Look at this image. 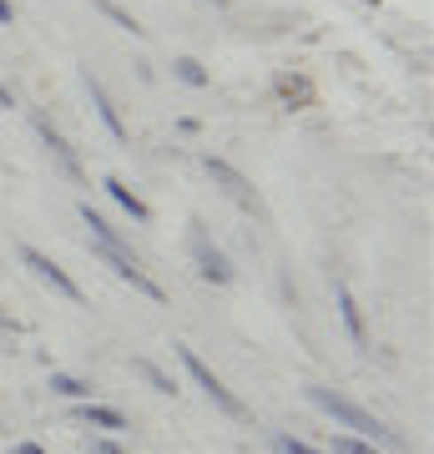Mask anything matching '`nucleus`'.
I'll return each instance as SVG.
<instances>
[{
  "instance_id": "nucleus-1",
  "label": "nucleus",
  "mask_w": 434,
  "mask_h": 454,
  "mask_svg": "<svg viewBox=\"0 0 434 454\" xmlns=\"http://www.w3.org/2000/svg\"><path fill=\"white\" fill-rule=\"evenodd\" d=\"M308 399L323 409V414H334L343 429H354L359 439H379V444H399V434L394 429H384V424L374 419L369 409H359L354 399H343V394H334V389H308Z\"/></svg>"
},
{
  "instance_id": "nucleus-2",
  "label": "nucleus",
  "mask_w": 434,
  "mask_h": 454,
  "mask_svg": "<svg viewBox=\"0 0 434 454\" xmlns=\"http://www.w3.org/2000/svg\"><path fill=\"white\" fill-rule=\"evenodd\" d=\"M91 253H97V258H107V262H112V273L122 278V283H131V288H137V293H146L152 303H162V298H167V293H162V283H152V278L142 273V262L131 258V253H127V247H122V243H101V238H91Z\"/></svg>"
},
{
  "instance_id": "nucleus-3",
  "label": "nucleus",
  "mask_w": 434,
  "mask_h": 454,
  "mask_svg": "<svg viewBox=\"0 0 434 454\" xmlns=\"http://www.w3.org/2000/svg\"><path fill=\"white\" fill-rule=\"evenodd\" d=\"M178 354H182V369L193 373V379H197V389L208 394L212 404L223 409V414H233V419H248V409H242V399H238L233 389H223V379H217V373H212L208 364H202V358L193 354V348H178Z\"/></svg>"
},
{
  "instance_id": "nucleus-4",
  "label": "nucleus",
  "mask_w": 434,
  "mask_h": 454,
  "mask_svg": "<svg viewBox=\"0 0 434 454\" xmlns=\"http://www.w3.org/2000/svg\"><path fill=\"white\" fill-rule=\"evenodd\" d=\"M20 262H26V268H31V273L41 278V283H51V288L61 293V298L81 303V288H76V283H71V278L61 273V268H56V262L46 258V253H36V247H20Z\"/></svg>"
},
{
  "instance_id": "nucleus-5",
  "label": "nucleus",
  "mask_w": 434,
  "mask_h": 454,
  "mask_svg": "<svg viewBox=\"0 0 434 454\" xmlns=\"http://www.w3.org/2000/svg\"><path fill=\"white\" fill-rule=\"evenodd\" d=\"M193 258H197V273L208 278V283H233V262L202 238V227H193Z\"/></svg>"
},
{
  "instance_id": "nucleus-6",
  "label": "nucleus",
  "mask_w": 434,
  "mask_h": 454,
  "mask_svg": "<svg viewBox=\"0 0 434 454\" xmlns=\"http://www.w3.org/2000/svg\"><path fill=\"white\" fill-rule=\"evenodd\" d=\"M36 137H41V146H46L51 157H56V162H61V172L71 182H81V162H76V152H71V146H66V137L56 127H51L46 116H36Z\"/></svg>"
},
{
  "instance_id": "nucleus-7",
  "label": "nucleus",
  "mask_w": 434,
  "mask_h": 454,
  "mask_svg": "<svg viewBox=\"0 0 434 454\" xmlns=\"http://www.w3.org/2000/svg\"><path fill=\"white\" fill-rule=\"evenodd\" d=\"M208 172H212V182H223V192L233 197V202H242V207H257V192L248 187V177H242L238 167H227L223 157H208Z\"/></svg>"
},
{
  "instance_id": "nucleus-8",
  "label": "nucleus",
  "mask_w": 434,
  "mask_h": 454,
  "mask_svg": "<svg viewBox=\"0 0 434 454\" xmlns=\"http://www.w3.org/2000/svg\"><path fill=\"white\" fill-rule=\"evenodd\" d=\"M86 91H91V106H97L101 127L112 131L116 142H127V121L116 116V106H112V101H107V91H101V82H97V76H91V71H86Z\"/></svg>"
},
{
  "instance_id": "nucleus-9",
  "label": "nucleus",
  "mask_w": 434,
  "mask_h": 454,
  "mask_svg": "<svg viewBox=\"0 0 434 454\" xmlns=\"http://www.w3.org/2000/svg\"><path fill=\"white\" fill-rule=\"evenodd\" d=\"M334 298H338V313H343V328H349V339H354L359 348H364V343H369V333H364V313H359L354 293H349L343 283H338V288H334Z\"/></svg>"
},
{
  "instance_id": "nucleus-10",
  "label": "nucleus",
  "mask_w": 434,
  "mask_h": 454,
  "mask_svg": "<svg viewBox=\"0 0 434 454\" xmlns=\"http://www.w3.org/2000/svg\"><path fill=\"white\" fill-rule=\"evenodd\" d=\"M76 419L91 424V429H112V434H122V429H127V414H122V409H107V404H81Z\"/></svg>"
},
{
  "instance_id": "nucleus-11",
  "label": "nucleus",
  "mask_w": 434,
  "mask_h": 454,
  "mask_svg": "<svg viewBox=\"0 0 434 454\" xmlns=\"http://www.w3.org/2000/svg\"><path fill=\"white\" fill-rule=\"evenodd\" d=\"M101 187H107V192H112L116 202H122V207H127L131 217H137V223H146V217H152V212H146V202H142V197H137V192H131V187H127V182H122V177H107V182H101Z\"/></svg>"
},
{
  "instance_id": "nucleus-12",
  "label": "nucleus",
  "mask_w": 434,
  "mask_h": 454,
  "mask_svg": "<svg viewBox=\"0 0 434 454\" xmlns=\"http://www.w3.org/2000/svg\"><path fill=\"white\" fill-rule=\"evenodd\" d=\"M51 389L66 394V399H91V384L76 379V373H51Z\"/></svg>"
},
{
  "instance_id": "nucleus-13",
  "label": "nucleus",
  "mask_w": 434,
  "mask_h": 454,
  "mask_svg": "<svg viewBox=\"0 0 434 454\" xmlns=\"http://www.w3.org/2000/svg\"><path fill=\"white\" fill-rule=\"evenodd\" d=\"M137 373H142V379H146V384H152L157 394H178V384H172V379H167V373H162L157 364H146V358H137Z\"/></svg>"
},
{
  "instance_id": "nucleus-14",
  "label": "nucleus",
  "mask_w": 434,
  "mask_h": 454,
  "mask_svg": "<svg viewBox=\"0 0 434 454\" xmlns=\"http://www.w3.org/2000/svg\"><path fill=\"white\" fill-rule=\"evenodd\" d=\"M172 71H178V76H182L187 86H208V71H202V66H197L193 56H182V61H172Z\"/></svg>"
},
{
  "instance_id": "nucleus-15",
  "label": "nucleus",
  "mask_w": 434,
  "mask_h": 454,
  "mask_svg": "<svg viewBox=\"0 0 434 454\" xmlns=\"http://www.w3.org/2000/svg\"><path fill=\"white\" fill-rule=\"evenodd\" d=\"M97 11H101V16H112L116 26H122V31H131V35H142V26H137V20H131L127 11H122V5H112V0H97Z\"/></svg>"
},
{
  "instance_id": "nucleus-16",
  "label": "nucleus",
  "mask_w": 434,
  "mask_h": 454,
  "mask_svg": "<svg viewBox=\"0 0 434 454\" xmlns=\"http://www.w3.org/2000/svg\"><path fill=\"white\" fill-rule=\"evenodd\" d=\"M334 454H379L369 444V439H359V434H343V439H334Z\"/></svg>"
},
{
  "instance_id": "nucleus-17",
  "label": "nucleus",
  "mask_w": 434,
  "mask_h": 454,
  "mask_svg": "<svg viewBox=\"0 0 434 454\" xmlns=\"http://www.w3.org/2000/svg\"><path fill=\"white\" fill-rule=\"evenodd\" d=\"M273 450H278V454H319V450H308V444H304V439H288V434H283V439H278V444H273Z\"/></svg>"
},
{
  "instance_id": "nucleus-18",
  "label": "nucleus",
  "mask_w": 434,
  "mask_h": 454,
  "mask_svg": "<svg viewBox=\"0 0 434 454\" xmlns=\"http://www.w3.org/2000/svg\"><path fill=\"white\" fill-rule=\"evenodd\" d=\"M278 91H283V97H298V101H308V82H288V76H283V82H278Z\"/></svg>"
},
{
  "instance_id": "nucleus-19",
  "label": "nucleus",
  "mask_w": 434,
  "mask_h": 454,
  "mask_svg": "<svg viewBox=\"0 0 434 454\" xmlns=\"http://www.w3.org/2000/svg\"><path fill=\"white\" fill-rule=\"evenodd\" d=\"M86 450H91V454H122V450H116V444H112V439H91Z\"/></svg>"
},
{
  "instance_id": "nucleus-20",
  "label": "nucleus",
  "mask_w": 434,
  "mask_h": 454,
  "mask_svg": "<svg viewBox=\"0 0 434 454\" xmlns=\"http://www.w3.org/2000/svg\"><path fill=\"white\" fill-rule=\"evenodd\" d=\"M0 26H11V0H0Z\"/></svg>"
},
{
  "instance_id": "nucleus-21",
  "label": "nucleus",
  "mask_w": 434,
  "mask_h": 454,
  "mask_svg": "<svg viewBox=\"0 0 434 454\" xmlns=\"http://www.w3.org/2000/svg\"><path fill=\"white\" fill-rule=\"evenodd\" d=\"M0 106H16V97H11V86H0Z\"/></svg>"
},
{
  "instance_id": "nucleus-22",
  "label": "nucleus",
  "mask_w": 434,
  "mask_h": 454,
  "mask_svg": "<svg viewBox=\"0 0 434 454\" xmlns=\"http://www.w3.org/2000/svg\"><path fill=\"white\" fill-rule=\"evenodd\" d=\"M16 454H46L41 444H16Z\"/></svg>"
}]
</instances>
